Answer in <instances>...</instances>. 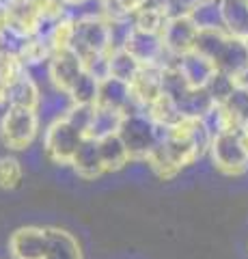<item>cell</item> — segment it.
<instances>
[{
    "label": "cell",
    "instance_id": "cell-1",
    "mask_svg": "<svg viewBox=\"0 0 248 259\" xmlns=\"http://www.w3.org/2000/svg\"><path fill=\"white\" fill-rule=\"evenodd\" d=\"M166 127H160L154 119L145 112H134L125 115L123 123L119 127V136L125 143L132 160H147L149 153L160 143Z\"/></svg>",
    "mask_w": 248,
    "mask_h": 259
},
{
    "label": "cell",
    "instance_id": "cell-2",
    "mask_svg": "<svg viewBox=\"0 0 248 259\" xmlns=\"http://www.w3.org/2000/svg\"><path fill=\"white\" fill-rule=\"evenodd\" d=\"M86 136L67 117H59L45 127L41 149L45 158L54 164H71V160H74L76 151Z\"/></svg>",
    "mask_w": 248,
    "mask_h": 259
},
{
    "label": "cell",
    "instance_id": "cell-3",
    "mask_svg": "<svg viewBox=\"0 0 248 259\" xmlns=\"http://www.w3.org/2000/svg\"><path fill=\"white\" fill-rule=\"evenodd\" d=\"M39 132V112L37 108L7 106L0 121V139L5 147L13 151H24L33 145Z\"/></svg>",
    "mask_w": 248,
    "mask_h": 259
},
{
    "label": "cell",
    "instance_id": "cell-4",
    "mask_svg": "<svg viewBox=\"0 0 248 259\" xmlns=\"http://www.w3.org/2000/svg\"><path fill=\"white\" fill-rule=\"evenodd\" d=\"M210 156L214 166L225 175H244L248 171V151L242 143L239 130H227L212 139Z\"/></svg>",
    "mask_w": 248,
    "mask_h": 259
},
{
    "label": "cell",
    "instance_id": "cell-5",
    "mask_svg": "<svg viewBox=\"0 0 248 259\" xmlns=\"http://www.w3.org/2000/svg\"><path fill=\"white\" fill-rule=\"evenodd\" d=\"M71 50H74L82 63L97 59V56L110 52V30L106 18H95V20H80L76 22L74 28V41H71Z\"/></svg>",
    "mask_w": 248,
    "mask_h": 259
},
{
    "label": "cell",
    "instance_id": "cell-6",
    "mask_svg": "<svg viewBox=\"0 0 248 259\" xmlns=\"http://www.w3.org/2000/svg\"><path fill=\"white\" fill-rule=\"evenodd\" d=\"M50 250V236L41 227H22L9 238V253L13 259H45Z\"/></svg>",
    "mask_w": 248,
    "mask_h": 259
},
{
    "label": "cell",
    "instance_id": "cell-7",
    "mask_svg": "<svg viewBox=\"0 0 248 259\" xmlns=\"http://www.w3.org/2000/svg\"><path fill=\"white\" fill-rule=\"evenodd\" d=\"M97 106H106L119 110L123 115H134V112H145V108L140 106L138 102L134 100L132 87L123 82L119 78L106 76L104 80H100V91H97Z\"/></svg>",
    "mask_w": 248,
    "mask_h": 259
},
{
    "label": "cell",
    "instance_id": "cell-8",
    "mask_svg": "<svg viewBox=\"0 0 248 259\" xmlns=\"http://www.w3.org/2000/svg\"><path fill=\"white\" fill-rule=\"evenodd\" d=\"M82 71H84V63L71 48L57 50L52 54V59L47 61V78H50L54 89L63 93H69V89L74 87V82L80 78Z\"/></svg>",
    "mask_w": 248,
    "mask_h": 259
},
{
    "label": "cell",
    "instance_id": "cell-9",
    "mask_svg": "<svg viewBox=\"0 0 248 259\" xmlns=\"http://www.w3.org/2000/svg\"><path fill=\"white\" fill-rule=\"evenodd\" d=\"M123 48L130 54H134L142 65H160V67H164L171 56L164 48L162 35H154V32H145L138 28L130 32Z\"/></svg>",
    "mask_w": 248,
    "mask_h": 259
},
{
    "label": "cell",
    "instance_id": "cell-10",
    "mask_svg": "<svg viewBox=\"0 0 248 259\" xmlns=\"http://www.w3.org/2000/svg\"><path fill=\"white\" fill-rule=\"evenodd\" d=\"M196 35H199V28L190 20V15H171L162 30V41L169 54L181 56L190 50H194Z\"/></svg>",
    "mask_w": 248,
    "mask_h": 259
},
{
    "label": "cell",
    "instance_id": "cell-11",
    "mask_svg": "<svg viewBox=\"0 0 248 259\" xmlns=\"http://www.w3.org/2000/svg\"><path fill=\"white\" fill-rule=\"evenodd\" d=\"M214 65L218 71L235 78L237 82L248 80V48L244 37L229 35L227 44L222 46V50L214 59Z\"/></svg>",
    "mask_w": 248,
    "mask_h": 259
},
{
    "label": "cell",
    "instance_id": "cell-12",
    "mask_svg": "<svg viewBox=\"0 0 248 259\" xmlns=\"http://www.w3.org/2000/svg\"><path fill=\"white\" fill-rule=\"evenodd\" d=\"M177 69L192 89H205L210 78L216 74V65L207 56L199 54L196 50L181 54L177 59Z\"/></svg>",
    "mask_w": 248,
    "mask_h": 259
},
{
    "label": "cell",
    "instance_id": "cell-13",
    "mask_svg": "<svg viewBox=\"0 0 248 259\" xmlns=\"http://www.w3.org/2000/svg\"><path fill=\"white\" fill-rule=\"evenodd\" d=\"M130 87L134 100L147 110L162 95V67L160 65H142V69L138 71V76L134 78Z\"/></svg>",
    "mask_w": 248,
    "mask_h": 259
},
{
    "label": "cell",
    "instance_id": "cell-14",
    "mask_svg": "<svg viewBox=\"0 0 248 259\" xmlns=\"http://www.w3.org/2000/svg\"><path fill=\"white\" fill-rule=\"evenodd\" d=\"M71 168L78 177L82 180H97L104 171V162H102V153H100V143L97 139H91L86 136L82 141V145L78 147L74 160H71Z\"/></svg>",
    "mask_w": 248,
    "mask_h": 259
},
{
    "label": "cell",
    "instance_id": "cell-15",
    "mask_svg": "<svg viewBox=\"0 0 248 259\" xmlns=\"http://www.w3.org/2000/svg\"><path fill=\"white\" fill-rule=\"evenodd\" d=\"M41 91L35 78L30 76V69L22 74L15 82L9 84V106H22V108H37L41 104Z\"/></svg>",
    "mask_w": 248,
    "mask_h": 259
},
{
    "label": "cell",
    "instance_id": "cell-16",
    "mask_svg": "<svg viewBox=\"0 0 248 259\" xmlns=\"http://www.w3.org/2000/svg\"><path fill=\"white\" fill-rule=\"evenodd\" d=\"M100 143V153H102V162H104V171L113 173V171H121L125 164H130V151H127L125 143L121 141V136L110 134L104 136L97 141Z\"/></svg>",
    "mask_w": 248,
    "mask_h": 259
},
{
    "label": "cell",
    "instance_id": "cell-17",
    "mask_svg": "<svg viewBox=\"0 0 248 259\" xmlns=\"http://www.w3.org/2000/svg\"><path fill=\"white\" fill-rule=\"evenodd\" d=\"M188 15L199 30L225 28V20H222V0H199V3L190 9Z\"/></svg>",
    "mask_w": 248,
    "mask_h": 259
},
{
    "label": "cell",
    "instance_id": "cell-18",
    "mask_svg": "<svg viewBox=\"0 0 248 259\" xmlns=\"http://www.w3.org/2000/svg\"><path fill=\"white\" fill-rule=\"evenodd\" d=\"M140 69H142V63L134 54L127 52L125 48H119V50H113L108 54V76L132 84Z\"/></svg>",
    "mask_w": 248,
    "mask_h": 259
},
{
    "label": "cell",
    "instance_id": "cell-19",
    "mask_svg": "<svg viewBox=\"0 0 248 259\" xmlns=\"http://www.w3.org/2000/svg\"><path fill=\"white\" fill-rule=\"evenodd\" d=\"M123 112L113 110V108H106V106H97L95 104V110H93V119H91V125H89V134L91 139H104V136H110V134H117L119 127L123 123Z\"/></svg>",
    "mask_w": 248,
    "mask_h": 259
},
{
    "label": "cell",
    "instance_id": "cell-20",
    "mask_svg": "<svg viewBox=\"0 0 248 259\" xmlns=\"http://www.w3.org/2000/svg\"><path fill=\"white\" fill-rule=\"evenodd\" d=\"M47 236H50V250H47L45 259H82V250H80L78 240L69 231L50 227Z\"/></svg>",
    "mask_w": 248,
    "mask_h": 259
},
{
    "label": "cell",
    "instance_id": "cell-21",
    "mask_svg": "<svg viewBox=\"0 0 248 259\" xmlns=\"http://www.w3.org/2000/svg\"><path fill=\"white\" fill-rule=\"evenodd\" d=\"M222 20L229 35H248V3L246 0H222Z\"/></svg>",
    "mask_w": 248,
    "mask_h": 259
},
{
    "label": "cell",
    "instance_id": "cell-22",
    "mask_svg": "<svg viewBox=\"0 0 248 259\" xmlns=\"http://www.w3.org/2000/svg\"><path fill=\"white\" fill-rule=\"evenodd\" d=\"M231 119L233 130H244L248 127V80L237 82L233 93L229 95V100L222 104Z\"/></svg>",
    "mask_w": 248,
    "mask_h": 259
},
{
    "label": "cell",
    "instance_id": "cell-23",
    "mask_svg": "<svg viewBox=\"0 0 248 259\" xmlns=\"http://www.w3.org/2000/svg\"><path fill=\"white\" fill-rule=\"evenodd\" d=\"M169 11L164 7H154V5H145L138 13L132 15L134 20V28L145 30V32H154V35H162V30L169 22Z\"/></svg>",
    "mask_w": 248,
    "mask_h": 259
},
{
    "label": "cell",
    "instance_id": "cell-24",
    "mask_svg": "<svg viewBox=\"0 0 248 259\" xmlns=\"http://www.w3.org/2000/svg\"><path fill=\"white\" fill-rule=\"evenodd\" d=\"M97 91H100V80L95 78L91 71H82L80 78L74 82V87L69 89V100L74 104H86V106H91V104L97 102Z\"/></svg>",
    "mask_w": 248,
    "mask_h": 259
},
{
    "label": "cell",
    "instance_id": "cell-25",
    "mask_svg": "<svg viewBox=\"0 0 248 259\" xmlns=\"http://www.w3.org/2000/svg\"><path fill=\"white\" fill-rule=\"evenodd\" d=\"M227 39H229V32L225 28H218V30H199L196 41H194V50L199 54L207 56V59L214 63V59L222 50V46L227 44Z\"/></svg>",
    "mask_w": 248,
    "mask_h": 259
},
{
    "label": "cell",
    "instance_id": "cell-26",
    "mask_svg": "<svg viewBox=\"0 0 248 259\" xmlns=\"http://www.w3.org/2000/svg\"><path fill=\"white\" fill-rule=\"evenodd\" d=\"M235 87H237V80L235 78H231V76H227V74H222V71L216 69V74L210 78V82H207L205 91L210 93L214 104H225L229 100V95L233 93Z\"/></svg>",
    "mask_w": 248,
    "mask_h": 259
},
{
    "label": "cell",
    "instance_id": "cell-27",
    "mask_svg": "<svg viewBox=\"0 0 248 259\" xmlns=\"http://www.w3.org/2000/svg\"><path fill=\"white\" fill-rule=\"evenodd\" d=\"M24 180V166L18 158L13 156H5L0 158V188L5 190H13L18 188Z\"/></svg>",
    "mask_w": 248,
    "mask_h": 259
},
{
    "label": "cell",
    "instance_id": "cell-28",
    "mask_svg": "<svg viewBox=\"0 0 248 259\" xmlns=\"http://www.w3.org/2000/svg\"><path fill=\"white\" fill-rule=\"evenodd\" d=\"M196 3L199 0H169L166 3V11H169V15H188Z\"/></svg>",
    "mask_w": 248,
    "mask_h": 259
},
{
    "label": "cell",
    "instance_id": "cell-29",
    "mask_svg": "<svg viewBox=\"0 0 248 259\" xmlns=\"http://www.w3.org/2000/svg\"><path fill=\"white\" fill-rule=\"evenodd\" d=\"M244 41H246V48H248V35H246V37H244Z\"/></svg>",
    "mask_w": 248,
    "mask_h": 259
},
{
    "label": "cell",
    "instance_id": "cell-30",
    "mask_svg": "<svg viewBox=\"0 0 248 259\" xmlns=\"http://www.w3.org/2000/svg\"><path fill=\"white\" fill-rule=\"evenodd\" d=\"M69 3H78V0H67V5H69Z\"/></svg>",
    "mask_w": 248,
    "mask_h": 259
},
{
    "label": "cell",
    "instance_id": "cell-31",
    "mask_svg": "<svg viewBox=\"0 0 248 259\" xmlns=\"http://www.w3.org/2000/svg\"><path fill=\"white\" fill-rule=\"evenodd\" d=\"M246 3H248V0H246Z\"/></svg>",
    "mask_w": 248,
    "mask_h": 259
}]
</instances>
